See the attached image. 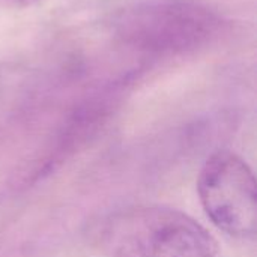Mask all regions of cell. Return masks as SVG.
Returning <instances> with one entry per match:
<instances>
[{
	"label": "cell",
	"mask_w": 257,
	"mask_h": 257,
	"mask_svg": "<svg viewBox=\"0 0 257 257\" xmlns=\"http://www.w3.org/2000/svg\"><path fill=\"white\" fill-rule=\"evenodd\" d=\"M87 238L104 257H217L218 242L188 214L158 206H128L90 223Z\"/></svg>",
	"instance_id": "cell-1"
},
{
	"label": "cell",
	"mask_w": 257,
	"mask_h": 257,
	"mask_svg": "<svg viewBox=\"0 0 257 257\" xmlns=\"http://www.w3.org/2000/svg\"><path fill=\"white\" fill-rule=\"evenodd\" d=\"M223 18L191 0H155L126 6L111 20L116 39L145 54L176 56L197 51L223 32Z\"/></svg>",
	"instance_id": "cell-2"
},
{
	"label": "cell",
	"mask_w": 257,
	"mask_h": 257,
	"mask_svg": "<svg viewBox=\"0 0 257 257\" xmlns=\"http://www.w3.org/2000/svg\"><path fill=\"white\" fill-rule=\"evenodd\" d=\"M197 193L206 215L220 230L242 239L256 236V178L239 155L230 151L212 154L199 173Z\"/></svg>",
	"instance_id": "cell-3"
},
{
	"label": "cell",
	"mask_w": 257,
	"mask_h": 257,
	"mask_svg": "<svg viewBox=\"0 0 257 257\" xmlns=\"http://www.w3.org/2000/svg\"><path fill=\"white\" fill-rule=\"evenodd\" d=\"M5 2L11 3V5H15V6H27V5L35 3L36 0H5Z\"/></svg>",
	"instance_id": "cell-4"
}]
</instances>
